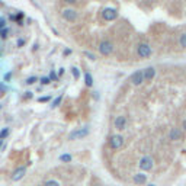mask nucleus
Instances as JSON below:
<instances>
[{
	"instance_id": "f257e3e1",
	"label": "nucleus",
	"mask_w": 186,
	"mask_h": 186,
	"mask_svg": "<svg viewBox=\"0 0 186 186\" xmlns=\"http://www.w3.org/2000/svg\"><path fill=\"white\" fill-rule=\"evenodd\" d=\"M97 50H99V52L102 55L108 57V55H110L114 52V44L110 42V41H100L99 45H97Z\"/></svg>"
},
{
	"instance_id": "f03ea898",
	"label": "nucleus",
	"mask_w": 186,
	"mask_h": 186,
	"mask_svg": "<svg viewBox=\"0 0 186 186\" xmlns=\"http://www.w3.org/2000/svg\"><path fill=\"white\" fill-rule=\"evenodd\" d=\"M137 54H138L140 58H148V57H151L153 50L147 42H143L137 46Z\"/></svg>"
},
{
	"instance_id": "7ed1b4c3",
	"label": "nucleus",
	"mask_w": 186,
	"mask_h": 186,
	"mask_svg": "<svg viewBox=\"0 0 186 186\" xmlns=\"http://www.w3.org/2000/svg\"><path fill=\"white\" fill-rule=\"evenodd\" d=\"M89 127H83V128H79V130H76V131H73L70 135H68V140L70 141H73V140H80V138H85V137L89 135Z\"/></svg>"
},
{
	"instance_id": "20e7f679",
	"label": "nucleus",
	"mask_w": 186,
	"mask_h": 186,
	"mask_svg": "<svg viewBox=\"0 0 186 186\" xmlns=\"http://www.w3.org/2000/svg\"><path fill=\"white\" fill-rule=\"evenodd\" d=\"M102 17L108 22L115 21V19L118 17V10L114 7H106V9H103V12H102Z\"/></svg>"
},
{
	"instance_id": "39448f33",
	"label": "nucleus",
	"mask_w": 186,
	"mask_h": 186,
	"mask_svg": "<svg viewBox=\"0 0 186 186\" xmlns=\"http://www.w3.org/2000/svg\"><path fill=\"white\" fill-rule=\"evenodd\" d=\"M109 145L114 150H118V148H121L124 145V138L122 135H118V134H115V135H110L109 138Z\"/></svg>"
},
{
	"instance_id": "423d86ee",
	"label": "nucleus",
	"mask_w": 186,
	"mask_h": 186,
	"mask_svg": "<svg viewBox=\"0 0 186 186\" xmlns=\"http://www.w3.org/2000/svg\"><path fill=\"white\" fill-rule=\"evenodd\" d=\"M153 166H154V161H153V159L150 156H144L143 159L140 160V167H141V170L148 172V170L153 169Z\"/></svg>"
},
{
	"instance_id": "0eeeda50",
	"label": "nucleus",
	"mask_w": 186,
	"mask_h": 186,
	"mask_svg": "<svg viewBox=\"0 0 186 186\" xmlns=\"http://www.w3.org/2000/svg\"><path fill=\"white\" fill-rule=\"evenodd\" d=\"M131 83L134 86H140V85H143V81H144V71L143 70H137V71H134L131 74Z\"/></svg>"
},
{
	"instance_id": "6e6552de",
	"label": "nucleus",
	"mask_w": 186,
	"mask_h": 186,
	"mask_svg": "<svg viewBox=\"0 0 186 186\" xmlns=\"http://www.w3.org/2000/svg\"><path fill=\"white\" fill-rule=\"evenodd\" d=\"M61 16L66 19V21H68V22H74L77 19V12L74 10V9H64L63 12H61Z\"/></svg>"
},
{
	"instance_id": "1a4fd4ad",
	"label": "nucleus",
	"mask_w": 186,
	"mask_h": 186,
	"mask_svg": "<svg viewBox=\"0 0 186 186\" xmlns=\"http://www.w3.org/2000/svg\"><path fill=\"white\" fill-rule=\"evenodd\" d=\"M114 127L115 130H118V131H122L124 128L127 127V116H124V115H119L116 116L114 121Z\"/></svg>"
},
{
	"instance_id": "9d476101",
	"label": "nucleus",
	"mask_w": 186,
	"mask_h": 186,
	"mask_svg": "<svg viewBox=\"0 0 186 186\" xmlns=\"http://www.w3.org/2000/svg\"><path fill=\"white\" fill-rule=\"evenodd\" d=\"M26 174V167H17L15 172H13V174H12V180H15V182H17V180H21L23 176Z\"/></svg>"
},
{
	"instance_id": "9b49d317",
	"label": "nucleus",
	"mask_w": 186,
	"mask_h": 186,
	"mask_svg": "<svg viewBox=\"0 0 186 186\" xmlns=\"http://www.w3.org/2000/svg\"><path fill=\"white\" fill-rule=\"evenodd\" d=\"M183 137V132L180 131V128H172L169 131V138L172 140V141H178V140H180Z\"/></svg>"
},
{
	"instance_id": "f8f14e48",
	"label": "nucleus",
	"mask_w": 186,
	"mask_h": 186,
	"mask_svg": "<svg viewBox=\"0 0 186 186\" xmlns=\"http://www.w3.org/2000/svg\"><path fill=\"white\" fill-rule=\"evenodd\" d=\"M143 71H144V81H151L154 79V76H156V68L154 67H147Z\"/></svg>"
},
{
	"instance_id": "ddd939ff",
	"label": "nucleus",
	"mask_w": 186,
	"mask_h": 186,
	"mask_svg": "<svg viewBox=\"0 0 186 186\" xmlns=\"http://www.w3.org/2000/svg\"><path fill=\"white\" fill-rule=\"evenodd\" d=\"M145 182H147V174H144V173L134 174V183L135 185H144Z\"/></svg>"
},
{
	"instance_id": "4468645a",
	"label": "nucleus",
	"mask_w": 186,
	"mask_h": 186,
	"mask_svg": "<svg viewBox=\"0 0 186 186\" xmlns=\"http://www.w3.org/2000/svg\"><path fill=\"white\" fill-rule=\"evenodd\" d=\"M85 83H86L87 87H92V86H93V77H92L90 73H86V74H85Z\"/></svg>"
},
{
	"instance_id": "2eb2a0df",
	"label": "nucleus",
	"mask_w": 186,
	"mask_h": 186,
	"mask_svg": "<svg viewBox=\"0 0 186 186\" xmlns=\"http://www.w3.org/2000/svg\"><path fill=\"white\" fill-rule=\"evenodd\" d=\"M61 102H63V95H60L58 97H55L54 100H52V105H51V108H57V106L61 105Z\"/></svg>"
},
{
	"instance_id": "dca6fc26",
	"label": "nucleus",
	"mask_w": 186,
	"mask_h": 186,
	"mask_svg": "<svg viewBox=\"0 0 186 186\" xmlns=\"http://www.w3.org/2000/svg\"><path fill=\"white\" fill-rule=\"evenodd\" d=\"M9 132H10V130H9V128H3V130L0 131V140L3 141V140L9 135Z\"/></svg>"
},
{
	"instance_id": "f3484780",
	"label": "nucleus",
	"mask_w": 186,
	"mask_h": 186,
	"mask_svg": "<svg viewBox=\"0 0 186 186\" xmlns=\"http://www.w3.org/2000/svg\"><path fill=\"white\" fill-rule=\"evenodd\" d=\"M60 160L64 161V163H70V161H71V156H70V154H61V156H60Z\"/></svg>"
},
{
	"instance_id": "a211bd4d",
	"label": "nucleus",
	"mask_w": 186,
	"mask_h": 186,
	"mask_svg": "<svg viewBox=\"0 0 186 186\" xmlns=\"http://www.w3.org/2000/svg\"><path fill=\"white\" fill-rule=\"evenodd\" d=\"M179 42H180V46H182L183 50H186V32L180 35V39H179Z\"/></svg>"
},
{
	"instance_id": "6ab92c4d",
	"label": "nucleus",
	"mask_w": 186,
	"mask_h": 186,
	"mask_svg": "<svg viewBox=\"0 0 186 186\" xmlns=\"http://www.w3.org/2000/svg\"><path fill=\"white\" fill-rule=\"evenodd\" d=\"M9 37V28H4V29H0V38L6 39Z\"/></svg>"
},
{
	"instance_id": "aec40b11",
	"label": "nucleus",
	"mask_w": 186,
	"mask_h": 186,
	"mask_svg": "<svg viewBox=\"0 0 186 186\" xmlns=\"http://www.w3.org/2000/svg\"><path fill=\"white\" fill-rule=\"evenodd\" d=\"M58 79H60L58 74H57L54 70H51V71H50V80L51 81H58Z\"/></svg>"
},
{
	"instance_id": "412c9836",
	"label": "nucleus",
	"mask_w": 186,
	"mask_h": 186,
	"mask_svg": "<svg viewBox=\"0 0 186 186\" xmlns=\"http://www.w3.org/2000/svg\"><path fill=\"white\" fill-rule=\"evenodd\" d=\"M71 74H73V77H74V79H79V77H80V70H79V68L77 67H73L71 68Z\"/></svg>"
},
{
	"instance_id": "4be33fe9",
	"label": "nucleus",
	"mask_w": 186,
	"mask_h": 186,
	"mask_svg": "<svg viewBox=\"0 0 186 186\" xmlns=\"http://www.w3.org/2000/svg\"><path fill=\"white\" fill-rule=\"evenodd\" d=\"M44 186H61V185H60L57 180H52V179H51V180H46V182L44 183Z\"/></svg>"
},
{
	"instance_id": "5701e85b",
	"label": "nucleus",
	"mask_w": 186,
	"mask_h": 186,
	"mask_svg": "<svg viewBox=\"0 0 186 186\" xmlns=\"http://www.w3.org/2000/svg\"><path fill=\"white\" fill-rule=\"evenodd\" d=\"M37 81H38V79H37V77L31 76V77H28V79H26V85H34V83H37Z\"/></svg>"
},
{
	"instance_id": "b1692460",
	"label": "nucleus",
	"mask_w": 186,
	"mask_h": 186,
	"mask_svg": "<svg viewBox=\"0 0 186 186\" xmlns=\"http://www.w3.org/2000/svg\"><path fill=\"white\" fill-rule=\"evenodd\" d=\"M83 54H85V57H87V58H89V60H92V61H95V60H96V55H95V54H92L90 51H85Z\"/></svg>"
},
{
	"instance_id": "393cba45",
	"label": "nucleus",
	"mask_w": 186,
	"mask_h": 186,
	"mask_svg": "<svg viewBox=\"0 0 186 186\" xmlns=\"http://www.w3.org/2000/svg\"><path fill=\"white\" fill-rule=\"evenodd\" d=\"M39 81H41V85H44V86H45V85H50V83H51L50 77H41V80H39Z\"/></svg>"
},
{
	"instance_id": "a878e982",
	"label": "nucleus",
	"mask_w": 186,
	"mask_h": 186,
	"mask_svg": "<svg viewBox=\"0 0 186 186\" xmlns=\"http://www.w3.org/2000/svg\"><path fill=\"white\" fill-rule=\"evenodd\" d=\"M50 99H51L50 96H42V97H39V99H38V102H39V103H45V102H48Z\"/></svg>"
},
{
	"instance_id": "bb28decb",
	"label": "nucleus",
	"mask_w": 186,
	"mask_h": 186,
	"mask_svg": "<svg viewBox=\"0 0 186 186\" xmlns=\"http://www.w3.org/2000/svg\"><path fill=\"white\" fill-rule=\"evenodd\" d=\"M6 28V19L0 17V29H4Z\"/></svg>"
},
{
	"instance_id": "cd10ccee",
	"label": "nucleus",
	"mask_w": 186,
	"mask_h": 186,
	"mask_svg": "<svg viewBox=\"0 0 186 186\" xmlns=\"http://www.w3.org/2000/svg\"><path fill=\"white\" fill-rule=\"evenodd\" d=\"M12 80V73H6L4 74V81H10Z\"/></svg>"
},
{
	"instance_id": "c85d7f7f",
	"label": "nucleus",
	"mask_w": 186,
	"mask_h": 186,
	"mask_svg": "<svg viewBox=\"0 0 186 186\" xmlns=\"http://www.w3.org/2000/svg\"><path fill=\"white\" fill-rule=\"evenodd\" d=\"M4 92H6V86L0 81V93H4Z\"/></svg>"
},
{
	"instance_id": "c756f323",
	"label": "nucleus",
	"mask_w": 186,
	"mask_h": 186,
	"mask_svg": "<svg viewBox=\"0 0 186 186\" xmlns=\"http://www.w3.org/2000/svg\"><path fill=\"white\" fill-rule=\"evenodd\" d=\"M32 96H34V95H32V92H26V93H25V97H26V99H28V97L31 99Z\"/></svg>"
},
{
	"instance_id": "7c9ffc66",
	"label": "nucleus",
	"mask_w": 186,
	"mask_h": 186,
	"mask_svg": "<svg viewBox=\"0 0 186 186\" xmlns=\"http://www.w3.org/2000/svg\"><path fill=\"white\" fill-rule=\"evenodd\" d=\"M64 71H66V70H64V68H60L58 70V77H61L64 74Z\"/></svg>"
},
{
	"instance_id": "2f4dec72",
	"label": "nucleus",
	"mask_w": 186,
	"mask_h": 186,
	"mask_svg": "<svg viewBox=\"0 0 186 186\" xmlns=\"http://www.w3.org/2000/svg\"><path fill=\"white\" fill-rule=\"evenodd\" d=\"M23 44H25V41H23V39H19V41H17V46H22Z\"/></svg>"
},
{
	"instance_id": "473e14b6",
	"label": "nucleus",
	"mask_w": 186,
	"mask_h": 186,
	"mask_svg": "<svg viewBox=\"0 0 186 186\" xmlns=\"http://www.w3.org/2000/svg\"><path fill=\"white\" fill-rule=\"evenodd\" d=\"M66 3H68V4H73V3H76L77 0H64Z\"/></svg>"
},
{
	"instance_id": "72a5a7b5",
	"label": "nucleus",
	"mask_w": 186,
	"mask_h": 186,
	"mask_svg": "<svg viewBox=\"0 0 186 186\" xmlns=\"http://www.w3.org/2000/svg\"><path fill=\"white\" fill-rule=\"evenodd\" d=\"M182 127H183V130H185V131H186V119H185V121H183V124H182Z\"/></svg>"
},
{
	"instance_id": "f704fd0d",
	"label": "nucleus",
	"mask_w": 186,
	"mask_h": 186,
	"mask_svg": "<svg viewBox=\"0 0 186 186\" xmlns=\"http://www.w3.org/2000/svg\"><path fill=\"white\" fill-rule=\"evenodd\" d=\"M2 145H3V141H2V140H0V148H2Z\"/></svg>"
},
{
	"instance_id": "c9c22d12",
	"label": "nucleus",
	"mask_w": 186,
	"mask_h": 186,
	"mask_svg": "<svg viewBox=\"0 0 186 186\" xmlns=\"http://www.w3.org/2000/svg\"><path fill=\"white\" fill-rule=\"evenodd\" d=\"M2 108H3V106H2V103H0V110H2Z\"/></svg>"
},
{
	"instance_id": "e433bc0d",
	"label": "nucleus",
	"mask_w": 186,
	"mask_h": 186,
	"mask_svg": "<svg viewBox=\"0 0 186 186\" xmlns=\"http://www.w3.org/2000/svg\"><path fill=\"white\" fill-rule=\"evenodd\" d=\"M148 186H156V185H148Z\"/></svg>"
}]
</instances>
